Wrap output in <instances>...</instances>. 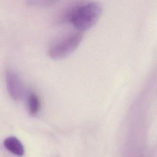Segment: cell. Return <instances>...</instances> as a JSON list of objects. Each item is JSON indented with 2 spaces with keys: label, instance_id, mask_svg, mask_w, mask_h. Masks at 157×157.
<instances>
[{
  "label": "cell",
  "instance_id": "obj_4",
  "mask_svg": "<svg viewBox=\"0 0 157 157\" xmlns=\"http://www.w3.org/2000/svg\"><path fill=\"white\" fill-rule=\"evenodd\" d=\"M4 147L12 154L21 156L25 153L24 146L21 141L15 136L7 137L4 140Z\"/></svg>",
  "mask_w": 157,
  "mask_h": 157
},
{
  "label": "cell",
  "instance_id": "obj_5",
  "mask_svg": "<svg viewBox=\"0 0 157 157\" xmlns=\"http://www.w3.org/2000/svg\"><path fill=\"white\" fill-rule=\"evenodd\" d=\"M26 107L29 115H36L40 108V101L37 94L33 91L28 93L26 99Z\"/></svg>",
  "mask_w": 157,
  "mask_h": 157
},
{
  "label": "cell",
  "instance_id": "obj_3",
  "mask_svg": "<svg viewBox=\"0 0 157 157\" xmlns=\"http://www.w3.org/2000/svg\"><path fill=\"white\" fill-rule=\"evenodd\" d=\"M6 83L7 92L13 99L19 100L23 98L25 90L23 82L17 73L11 70L7 71Z\"/></svg>",
  "mask_w": 157,
  "mask_h": 157
},
{
  "label": "cell",
  "instance_id": "obj_1",
  "mask_svg": "<svg viewBox=\"0 0 157 157\" xmlns=\"http://www.w3.org/2000/svg\"><path fill=\"white\" fill-rule=\"evenodd\" d=\"M102 12L101 4L96 1H79L73 4L66 12L64 18L80 31L91 28Z\"/></svg>",
  "mask_w": 157,
  "mask_h": 157
},
{
  "label": "cell",
  "instance_id": "obj_2",
  "mask_svg": "<svg viewBox=\"0 0 157 157\" xmlns=\"http://www.w3.org/2000/svg\"><path fill=\"white\" fill-rule=\"evenodd\" d=\"M83 39L80 31L69 33L53 43L49 49L48 55L53 59L63 58L72 53L80 45Z\"/></svg>",
  "mask_w": 157,
  "mask_h": 157
}]
</instances>
